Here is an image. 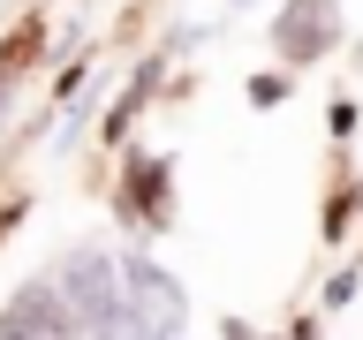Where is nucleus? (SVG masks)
<instances>
[{
    "label": "nucleus",
    "mask_w": 363,
    "mask_h": 340,
    "mask_svg": "<svg viewBox=\"0 0 363 340\" xmlns=\"http://www.w3.org/2000/svg\"><path fill=\"white\" fill-rule=\"evenodd\" d=\"M129 302H136V317H144V333H152V340H182L189 302H182V288L152 265V257H129Z\"/></svg>",
    "instance_id": "7ed1b4c3"
},
{
    "label": "nucleus",
    "mask_w": 363,
    "mask_h": 340,
    "mask_svg": "<svg viewBox=\"0 0 363 340\" xmlns=\"http://www.w3.org/2000/svg\"><path fill=\"white\" fill-rule=\"evenodd\" d=\"M272 38H280V53H288V61H318V53L340 38V8H333V0H295L288 16H280V30H272Z\"/></svg>",
    "instance_id": "20e7f679"
},
{
    "label": "nucleus",
    "mask_w": 363,
    "mask_h": 340,
    "mask_svg": "<svg viewBox=\"0 0 363 340\" xmlns=\"http://www.w3.org/2000/svg\"><path fill=\"white\" fill-rule=\"evenodd\" d=\"M0 340H84V317L61 295V280H30L16 288V302L0 310Z\"/></svg>",
    "instance_id": "f03ea898"
},
{
    "label": "nucleus",
    "mask_w": 363,
    "mask_h": 340,
    "mask_svg": "<svg viewBox=\"0 0 363 340\" xmlns=\"http://www.w3.org/2000/svg\"><path fill=\"white\" fill-rule=\"evenodd\" d=\"M61 295L76 302L91 340H152L144 317L129 302V257H106V249H76L61 272Z\"/></svg>",
    "instance_id": "f257e3e1"
}]
</instances>
